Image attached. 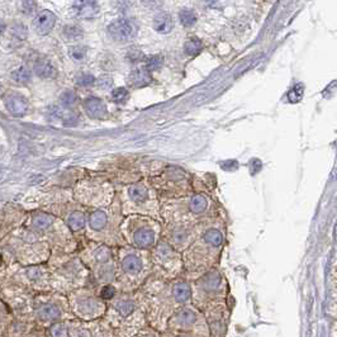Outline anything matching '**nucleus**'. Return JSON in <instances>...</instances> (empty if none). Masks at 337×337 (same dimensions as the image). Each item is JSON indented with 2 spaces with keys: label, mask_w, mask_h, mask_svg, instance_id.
I'll use <instances>...</instances> for the list:
<instances>
[{
  "label": "nucleus",
  "mask_w": 337,
  "mask_h": 337,
  "mask_svg": "<svg viewBox=\"0 0 337 337\" xmlns=\"http://www.w3.org/2000/svg\"><path fill=\"white\" fill-rule=\"evenodd\" d=\"M67 226L71 231L78 232L86 226V216L81 210H74L67 218Z\"/></svg>",
  "instance_id": "23"
},
{
  "label": "nucleus",
  "mask_w": 337,
  "mask_h": 337,
  "mask_svg": "<svg viewBox=\"0 0 337 337\" xmlns=\"http://www.w3.org/2000/svg\"><path fill=\"white\" fill-rule=\"evenodd\" d=\"M114 285L119 291L132 293L141 288L152 274L150 251L125 245L114 249Z\"/></svg>",
  "instance_id": "4"
},
{
  "label": "nucleus",
  "mask_w": 337,
  "mask_h": 337,
  "mask_svg": "<svg viewBox=\"0 0 337 337\" xmlns=\"http://www.w3.org/2000/svg\"><path fill=\"white\" fill-rule=\"evenodd\" d=\"M225 240V223L217 217L206 221L193 243L181 252L184 273L195 279V275L199 276L214 268L222 254Z\"/></svg>",
  "instance_id": "2"
},
{
  "label": "nucleus",
  "mask_w": 337,
  "mask_h": 337,
  "mask_svg": "<svg viewBox=\"0 0 337 337\" xmlns=\"http://www.w3.org/2000/svg\"><path fill=\"white\" fill-rule=\"evenodd\" d=\"M132 337H161L160 332L152 327H144Z\"/></svg>",
  "instance_id": "35"
},
{
  "label": "nucleus",
  "mask_w": 337,
  "mask_h": 337,
  "mask_svg": "<svg viewBox=\"0 0 337 337\" xmlns=\"http://www.w3.org/2000/svg\"><path fill=\"white\" fill-rule=\"evenodd\" d=\"M69 327L65 323H55L49 328V334L52 337H67Z\"/></svg>",
  "instance_id": "32"
},
{
  "label": "nucleus",
  "mask_w": 337,
  "mask_h": 337,
  "mask_svg": "<svg viewBox=\"0 0 337 337\" xmlns=\"http://www.w3.org/2000/svg\"><path fill=\"white\" fill-rule=\"evenodd\" d=\"M56 24V16L49 12V10H42L36 16L34 20H33V27L38 34L45 36L48 34L51 31L53 30V27Z\"/></svg>",
  "instance_id": "18"
},
{
  "label": "nucleus",
  "mask_w": 337,
  "mask_h": 337,
  "mask_svg": "<svg viewBox=\"0 0 337 337\" xmlns=\"http://www.w3.org/2000/svg\"><path fill=\"white\" fill-rule=\"evenodd\" d=\"M64 36L67 41H76V39L81 38L82 32L81 30L76 26H67L64 28Z\"/></svg>",
  "instance_id": "30"
},
{
  "label": "nucleus",
  "mask_w": 337,
  "mask_h": 337,
  "mask_svg": "<svg viewBox=\"0 0 337 337\" xmlns=\"http://www.w3.org/2000/svg\"><path fill=\"white\" fill-rule=\"evenodd\" d=\"M38 316L43 321H56L61 318V309L53 303H47L39 308Z\"/></svg>",
  "instance_id": "22"
},
{
  "label": "nucleus",
  "mask_w": 337,
  "mask_h": 337,
  "mask_svg": "<svg viewBox=\"0 0 337 337\" xmlns=\"http://www.w3.org/2000/svg\"><path fill=\"white\" fill-rule=\"evenodd\" d=\"M170 337H195V336H193V335H187V334H180V335H170V334H167Z\"/></svg>",
  "instance_id": "41"
},
{
  "label": "nucleus",
  "mask_w": 337,
  "mask_h": 337,
  "mask_svg": "<svg viewBox=\"0 0 337 337\" xmlns=\"http://www.w3.org/2000/svg\"><path fill=\"white\" fill-rule=\"evenodd\" d=\"M70 57H71L74 61H82L84 57L86 55V48L81 46H75L70 48Z\"/></svg>",
  "instance_id": "33"
},
{
  "label": "nucleus",
  "mask_w": 337,
  "mask_h": 337,
  "mask_svg": "<svg viewBox=\"0 0 337 337\" xmlns=\"http://www.w3.org/2000/svg\"><path fill=\"white\" fill-rule=\"evenodd\" d=\"M217 217L216 207L204 194H192L181 199L167 200L160 207V218L165 223L199 225Z\"/></svg>",
  "instance_id": "5"
},
{
  "label": "nucleus",
  "mask_w": 337,
  "mask_h": 337,
  "mask_svg": "<svg viewBox=\"0 0 337 337\" xmlns=\"http://www.w3.org/2000/svg\"><path fill=\"white\" fill-rule=\"evenodd\" d=\"M152 80L151 78V74L146 67L144 69H137L134 70L133 72L129 76V82H131L132 86H136V88H142V86L148 85Z\"/></svg>",
  "instance_id": "21"
},
{
  "label": "nucleus",
  "mask_w": 337,
  "mask_h": 337,
  "mask_svg": "<svg viewBox=\"0 0 337 337\" xmlns=\"http://www.w3.org/2000/svg\"><path fill=\"white\" fill-rule=\"evenodd\" d=\"M12 79L16 84L19 85H24L31 80V71L24 66L16 67L13 72H12Z\"/></svg>",
  "instance_id": "26"
},
{
  "label": "nucleus",
  "mask_w": 337,
  "mask_h": 337,
  "mask_svg": "<svg viewBox=\"0 0 337 337\" xmlns=\"http://www.w3.org/2000/svg\"><path fill=\"white\" fill-rule=\"evenodd\" d=\"M34 72L39 78L42 79H51L55 76L56 69L53 67V65L46 60H38L36 64H34Z\"/></svg>",
  "instance_id": "24"
},
{
  "label": "nucleus",
  "mask_w": 337,
  "mask_h": 337,
  "mask_svg": "<svg viewBox=\"0 0 337 337\" xmlns=\"http://www.w3.org/2000/svg\"><path fill=\"white\" fill-rule=\"evenodd\" d=\"M105 311V324L111 337H132L147 326V318L137 291H119Z\"/></svg>",
  "instance_id": "3"
},
{
  "label": "nucleus",
  "mask_w": 337,
  "mask_h": 337,
  "mask_svg": "<svg viewBox=\"0 0 337 337\" xmlns=\"http://www.w3.org/2000/svg\"><path fill=\"white\" fill-rule=\"evenodd\" d=\"M165 332L170 335H193L195 337H210L203 311L192 303L183 305L169 318Z\"/></svg>",
  "instance_id": "10"
},
{
  "label": "nucleus",
  "mask_w": 337,
  "mask_h": 337,
  "mask_svg": "<svg viewBox=\"0 0 337 337\" xmlns=\"http://www.w3.org/2000/svg\"><path fill=\"white\" fill-rule=\"evenodd\" d=\"M138 27L136 22L128 18H119L108 27L109 36L118 42H128L137 36Z\"/></svg>",
  "instance_id": "14"
},
{
  "label": "nucleus",
  "mask_w": 337,
  "mask_h": 337,
  "mask_svg": "<svg viewBox=\"0 0 337 337\" xmlns=\"http://www.w3.org/2000/svg\"><path fill=\"white\" fill-rule=\"evenodd\" d=\"M72 9L81 19H93L99 14L98 0H74Z\"/></svg>",
  "instance_id": "16"
},
{
  "label": "nucleus",
  "mask_w": 337,
  "mask_h": 337,
  "mask_svg": "<svg viewBox=\"0 0 337 337\" xmlns=\"http://www.w3.org/2000/svg\"><path fill=\"white\" fill-rule=\"evenodd\" d=\"M150 259L152 264V275L157 278L171 280L183 275L181 254L162 239L159 240V242L150 250Z\"/></svg>",
  "instance_id": "11"
},
{
  "label": "nucleus",
  "mask_w": 337,
  "mask_h": 337,
  "mask_svg": "<svg viewBox=\"0 0 337 337\" xmlns=\"http://www.w3.org/2000/svg\"><path fill=\"white\" fill-rule=\"evenodd\" d=\"M160 221L141 214L125 216L121 222V233L126 245L150 251L161 239Z\"/></svg>",
  "instance_id": "6"
},
{
  "label": "nucleus",
  "mask_w": 337,
  "mask_h": 337,
  "mask_svg": "<svg viewBox=\"0 0 337 337\" xmlns=\"http://www.w3.org/2000/svg\"><path fill=\"white\" fill-rule=\"evenodd\" d=\"M203 225L204 222L199 223V225L166 223V227L161 231V239L181 254L193 243L196 236L199 235Z\"/></svg>",
  "instance_id": "12"
},
{
  "label": "nucleus",
  "mask_w": 337,
  "mask_h": 337,
  "mask_svg": "<svg viewBox=\"0 0 337 337\" xmlns=\"http://www.w3.org/2000/svg\"><path fill=\"white\" fill-rule=\"evenodd\" d=\"M174 23L173 18L169 13H160L155 16L154 19V30L157 33H161V34H166V33H170L173 30Z\"/></svg>",
  "instance_id": "20"
},
{
  "label": "nucleus",
  "mask_w": 337,
  "mask_h": 337,
  "mask_svg": "<svg viewBox=\"0 0 337 337\" xmlns=\"http://www.w3.org/2000/svg\"><path fill=\"white\" fill-rule=\"evenodd\" d=\"M128 92L125 88H117L112 92V100L117 104H123L127 102Z\"/></svg>",
  "instance_id": "31"
},
{
  "label": "nucleus",
  "mask_w": 337,
  "mask_h": 337,
  "mask_svg": "<svg viewBox=\"0 0 337 337\" xmlns=\"http://www.w3.org/2000/svg\"><path fill=\"white\" fill-rule=\"evenodd\" d=\"M95 82V78L92 75H81L78 79V84L80 86H90Z\"/></svg>",
  "instance_id": "38"
},
{
  "label": "nucleus",
  "mask_w": 337,
  "mask_h": 337,
  "mask_svg": "<svg viewBox=\"0 0 337 337\" xmlns=\"http://www.w3.org/2000/svg\"><path fill=\"white\" fill-rule=\"evenodd\" d=\"M121 206L112 204L108 209H98L89 216L88 227L95 237L111 247H121L126 242L121 233V222L123 220Z\"/></svg>",
  "instance_id": "7"
},
{
  "label": "nucleus",
  "mask_w": 337,
  "mask_h": 337,
  "mask_svg": "<svg viewBox=\"0 0 337 337\" xmlns=\"http://www.w3.org/2000/svg\"><path fill=\"white\" fill-rule=\"evenodd\" d=\"M112 79L111 78H102L100 80H99V85L102 86V88H109V86L112 85Z\"/></svg>",
  "instance_id": "39"
},
{
  "label": "nucleus",
  "mask_w": 337,
  "mask_h": 337,
  "mask_svg": "<svg viewBox=\"0 0 337 337\" xmlns=\"http://www.w3.org/2000/svg\"><path fill=\"white\" fill-rule=\"evenodd\" d=\"M32 223L34 228L43 231V229L49 228V226L53 223V218L49 214H46V213H39V214L33 217Z\"/></svg>",
  "instance_id": "25"
},
{
  "label": "nucleus",
  "mask_w": 337,
  "mask_h": 337,
  "mask_svg": "<svg viewBox=\"0 0 337 337\" xmlns=\"http://www.w3.org/2000/svg\"><path fill=\"white\" fill-rule=\"evenodd\" d=\"M179 19H180V23L185 28H190V27H193L196 23V14L194 13L193 10L183 9L179 14Z\"/></svg>",
  "instance_id": "27"
},
{
  "label": "nucleus",
  "mask_w": 337,
  "mask_h": 337,
  "mask_svg": "<svg viewBox=\"0 0 337 337\" xmlns=\"http://www.w3.org/2000/svg\"><path fill=\"white\" fill-rule=\"evenodd\" d=\"M227 289V283L222 274L217 269H210L190 282L192 305L202 311L212 302L226 299Z\"/></svg>",
  "instance_id": "8"
},
{
  "label": "nucleus",
  "mask_w": 337,
  "mask_h": 337,
  "mask_svg": "<svg viewBox=\"0 0 337 337\" xmlns=\"http://www.w3.org/2000/svg\"><path fill=\"white\" fill-rule=\"evenodd\" d=\"M206 317L210 337H222L226 330L227 308L225 299L214 301L202 309Z\"/></svg>",
  "instance_id": "13"
},
{
  "label": "nucleus",
  "mask_w": 337,
  "mask_h": 337,
  "mask_svg": "<svg viewBox=\"0 0 337 337\" xmlns=\"http://www.w3.org/2000/svg\"><path fill=\"white\" fill-rule=\"evenodd\" d=\"M202 47H203V45H202V42H200V39L198 38L189 39V41H187L185 45H184L185 53H188V55L190 56L198 55V53L202 51Z\"/></svg>",
  "instance_id": "28"
},
{
  "label": "nucleus",
  "mask_w": 337,
  "mask_h": 337,
  "mask_svg": "<svg viewBox=\"0 0 337 337\" xmlns=\"http://www.w3.org/2000/svg\"><path fill=\"white\" fill-rule=\"evenodd\" d=\"M37 9V4L34 0H23L22 1V12L26 14H32Z\"/></svg>",
  "instance_id": "37"
},
{
  "label": "nucleus",
  "mask_w": 337,
  "mask_h": 337,
  "mask_svg": "<svg viewBox=\"0 0 337 337\" xmlns=\"http://www.w3.org/2000/svg\"><path fill=\"white\" fill-rule=\"evenodd\" d=\"M123 216L141 214L160 221V204L155 193L144 183L132 184L125 189L121 203Z\"/></svg>",
  "instance_id": "9"
},
{
  "label": "nucleus",
  "mask_w": 337,
  "mask_h": 337,
  "mask_svg": "<svg viewBox=\"0 0 337 337\" xmlns=\"http://www.w3.org/2000/svg\"><path fill=\"white\" fill-rule=\"evenodd\" d=\"M76 102V94L74 92H65L61 95V103L64 107H70Z\"/></svg>",
  "instance_id": "36"
},
{
  "label": "nucleus",
  "mask_w": 337,
  "mask_h": 337,
  "mask_svg": "<svg viewBox=\"0 0 337 337\" xmlns=\"http://www.w3.org/2000/svg\"><path fill=\"white\" fill-rule=\"evenodd\" d=\"M1 93H3V85L0 84V94H1Z\"/></svg>",
  "instance_id": "42"
},
{
  "label": "nucleus",
  "mask_w": 337,
  "mask_h": 337,
  "mask_svg": "<svg viewBox=\"0 0 337 337\" xmlns=\"http://www.w3.org/2000/svg\"><path fill=\"white\" fill-rule=\"evenodd\" d=\"M5 107L8 112L14 117H23L27 114V112L30 109V104L27 102V99L23 95L12 93L8 94L5 98Z\"/></svg>",
  "instance_id": "17"
},
{
  "label": "nucleus",
  "mask_w": 337,
  "mask_h": 337,
  "mask_svg": "<svg viewBox=\"0 0 337 337\" xmlns=\"http://www.w3.org/2000/svg\"><path fill=\"white\" fill-rule=\"evenodd\" d=\"M161 66H162V57L161 56H152V57L147 59V61H146V69L148 71L159 70Z\"/></svg>",
  "instance_id": "34"
},
{
  "label": "nucleus",
  "mask_w": 337,
  "mask_h": 337,
  "mask_svg": "<svg viewBox=\"0 0 337 337\" xmlns=\"http://www.w3.org/2000/svg\"><path fill=\"white\" fill-rule=\"evenodd\" d=\"M84 108H85L89 117L94 118V119H102L107 113V107L102 99L95 98V96H90L86 99L84 102Z\"/></svg>",
  "instance_id": "19"
},
{
  "label": "nucleus",
  "mask_w": 337,
  "mask_h": 337,
  "mask_svg": "<svg viewBox=\"0 0 337 337\" xmlns=\"http://www.w3.org/2000/svg\"><path fill=\"white\" fill-rule=\"evenodd\" d=\"M5 30H7V24H5V22H4L3 19H0V34Z\"/></svg>",
  "instance_id": "40"
},
{
  "label": "nucleus",
  "mask_w": 337,
  "mask_h": 337,
  "mask_svg": "<svg viewBox=\"0 0 337 337\" xmlns=\"http://www.w3.org/2000/svg\"><path fill=\"white\" fill-rule=\"evenodd\" d=\"M79 311L86 318H99L104 316L107 303L96 294H86L79 302Z\"/></svg>",
  "instance_id": "15"
},
{
  "label": "nucleus",
  "mask_w": 337,
  "mask_h": 337,
  "mask_svg": "<svg viewBox=\"0 0 337 337\" xmlns=\"http://www.w3.org/2000/svg\"><path fill=\"white\" fill-rule=\"evenodd\" d=\"M303 94H305V86L303 84H295L293 88L289 90L288 93V100L290 103H298L301 102L302 98H303Z\"/></svg>",
  "instance_id": "29"
},
{
  "label": "nucleus",
  "mask_w": 337,
  "mask_h": 337,
  "mask_svg": "<svg viewBox=\"0 0 337 337\" xmlns=\"http://www.w3.org/2000/svg\"><path fill=\"white\" fill-rule=\"evenodd\" d=\"M137 291L147 322L159 332H165L169 318L183 305L192 303L190 280L183 276L165 280L151 274Z\"/></svg>",
  "instance_id": "1"
}]
</instances>
